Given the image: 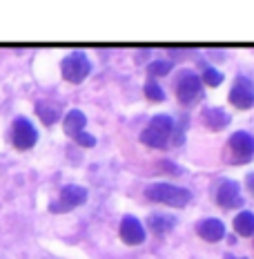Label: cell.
<instances>
[{"mask_svg": "<svg viewBox=\"0 0 254 259\" xmlns=\"http://www.w3.org/2000/svg\"><path fill=\"white\" fill-rule=\"evenodd\" d=\"M247 186H250V190L254 192V175H247Z\"/></svg>", "mask_w": 254, "mask_h": 259, "instance_id": "44dd1931", "label": "cell"}, {"mask_svg": "<svg viewBox=\"0 0 254 259\" xmlns=\"http://www.w3.org/2000/svg\"><path fill=\"white\" fill-rule=\"evenodd\" d=\"M61 69H63V76L67 78L69 83H80V80L87 78V74L91 72V65L83 52H74L63 61Z\"/></svg>", "mask_w": 254, "mask_h": 259, "instance_id": "3957f363", "label": "cell"}, {"mask_svg": "<svg viewBox=\"0 0 254 259\" xmlns=\"http://www.w3.org/2000/svg\"><path fill=\"white\" fill-rule=\"evenodd\" d=\"M234 230L239 235H254V214L252 212H241L234 219Z\"/></svg>", "mask_w": 254, "mask_h": 259, "instance_id": "9a60e30c", "label": "cell"}, {"mask_svg": "<svg viewBox=\"0 0 254 259\" xmlns=\"http://www.w3.org/2000/svg\"><path fill=\"white\" fill-rule=\"evenodd\" d=\"M230 103L239 110H247L254 105V88L247 78H239L234 83V88L230 92Z\"/></svg>", "mask_w": 254, "mask_h": 259, "instance_id": "52a82bcc", "label": "cell"}, {"mask_svg": "<svg viewBox=\"0 0 254 259\" xmlns=\"http://www.w3.org/2000/svg\"><path fill=\"white\" fill-rule=\"evenodd\" d=\"M74 139H76L80 145H85V148H91V145H96V139L91 137V134H87V132H78Z\"/></svg>", "mask_w": 254, "mask_h": 259, "instance_id": "ffe728a7", "label": "cell"}, {"mask_svg": "<svg viewBox=\"0 0 254 259\" xmlns=\"http://www.w3.org/2000/svg\"><path fill=\"white\" fill-rule=\"evenodd\" d=\"M85 123H87V118L80 110H72L67 116H65V132L72 134V137H76L78 132H83Z\"/></svg>", "mask_w": 254, "mask_h": 259, "instance_id": "7c38bea8", "label": "cell"}, {"mask_svg": "<svg viewBox=\"0 0 254 259\" xmlns=\"http://www.w3.org/2000/svg\"><path fill=\"white\" fill-rule=\"evenodd\" d=\"M147 197L152 199V201L167 203V206H174V208H183L192 201L190 190L178 188V186H170V183H154V186H149Z\"/></svg>", "mask_w": 254, "mask_h": 259, "instance_id": "6da1fadb", "label": "cell"}, {"mask_svg": "<svg viewBox=\"0 0 254 259\" xmlns=\"http://www.w3.org/2000/svg\"><path fill=\"white\" fill-rule=\"evenodd\" d=\"M145 94H147V99H152V101H163L165 99V92L156 85V80H147V85H145Z\"/></svg>", "mask_w": 254, "mask_h": 259, "instance_id": "ac0fdd59", "label": "cell"}, {"mask_svg": "<svg viewBox=\"0 0 254 259\" xmlns=\"http://www.w3.org/2000/svg\"><path fill=\"white\" fill-rule=\"evenodd\" d=\"M216 201L223 208H232V206H236V203H241L239 183L232 179H223L219 183V190H216Z\"/></svg>", "mask_w": 254, "mask_h": 259, "instance_id": "30bf717a", "label": "cell"}, {"mask_svg": "<svg viewBox=\"0 0 254 259\" xmlns=\"http://www.w3.org/2000/svg\"><path fill=\"white\" fill-rule=\"evenodd\" d=\"M172 61H156V63H152L149 65V76H165L167 72L172 69Z\"/></svg>", "mask_w": 254, "mask_h": 259, "instance_id": "e0dca14e", "label": "cell"}, {"mask_svg": "<svg viewBox=\"0 0 254 259\" xmlns=\"http://www.w3.org/2000/svg\"><path fill=\"white\" fill-rule=\"evenodd\" d=\"M225 259H239V257H232V255H228V257H225Z\"/></svg>", "mask_w": 254, "mask_h": 259, "instance_id": "7402d4cb", "label": "cell"}, {"mask_svg": "<svg viewBox=\"0 0 254 259\" xmlns=\"http://www.w3.org/2000/svg\"><path fill=\"white\" fill-rule=\"evenodd\" d=\"M38 114L42 118V123H47V125H52V123L58 121V116H61V110H58V105L54 103H47V101H42V103H38Z\"/></svg>", "mask_w": 254, "mask_h": 259, "instance_id": "5bb4252c", "label": "cell"}, {"mask_svg": "<svg viewBox=\"0 0 254 259\" xmlns=\"http://www.w3.org/2000/svg\"><path fill=\"white\" fill-rule=\"evenodd\" d=\"M196 233L201 235L205 241H219V239H223V235H225V226H223V221L210 217V219H203L201 224L196 226Z\"/></svg>", "mask_w": 254, "mask_h": 259, "instance_id": "8fae6325", "label": "cell"}, {"mask_svg": "<svg viewBox=\"0 0 254 259\" xmlns=\"http://www.w3.org/2000/svg\"><path fill=\"white\" fill-rule=\"evenodd\" d=\"M230 150L234 152V161H250L254 156V139L247 132H236L230 137Z\"/></svg>", "mask_w": 254, "mask_h": 259, "instance_id": "ba28073f", "label": "cell"}, {"mask_svg": "<svg viewBox=\"0 0 254 259\" xmlns=\"http://www.w3.org/2000/svg\"><path fill=\"white\" fill-rule=\"evenodd\" d=\"M14 145L20 150H29L34 148L36 141H38V132H36V127L31 125L27 118H18V121L14 123Z\"/></svg>", "mask_w": 254, "mask_h": 259, "instance_id": "5b68a950", "label": "cell"}, {"mask_svg": "<svg viewBox=\"0 0 254 259\" xmlns=\"http://www.w3.org/2000/svg\"><path fill=\"white\" fill-rule=\"evenodd\" d=\"M85 199H87V190L80 186H65L61 190V197H58V201H54L49 210L52 212H67V210L80 206V203H85Z\"/></svg>", "mask_w": 254, "mask_h": 259, "instance_id": "277c9868", "label": "cell"}, {"mask_svg": "<svg viewBox=\"0 0 254 259\" xmlns=\"http://www.w3.org/2000/svg\"><path fill=\"white\" fill-rule=\"evenodd\" d=\"M172 132H174V123L167 114H159L149 121V125L143 130L140 134V141L149 148H163V145L170 141Z\"/></svg>", "mask_w": 254, "mask_h": 259, "instance_id": "7a4b0ae2", "label": "cell"}, {"mask_svg": "<svg viewBox=\"0 0 254 259\" xmlns=\"http://www.w3.org/2000/svg\"><path fill=\"white\" fill-rule=\"evenodd\" d=\"M221 80H223L221 72H216V69H212V67H208L203 72V83H208L210 88H216V85H221Z\"/></svg>", "mask_w": 254, "mask_h": 259, "instance_id": "d6986e66", "label": "cell"}, {"mask_svg": "<svg viewBox=\"0 0 254 259\" xmlns=\"http://www.w3.org/2000/svg\"><path fill=\"white\" fill-rule=\"evenodd\" d=\"M176 94L183 103L196 101V96L201 94V78H198L194 72H183L181 76H178V83H176Z\"/></svg>", "mask_w": 254, "mask_h": 259, "instance_id": "8992f818", "label": "cell"}, {"mask_svg": "<svg viewBox=\"0 0 254 259\" xmlns=\"http://www.w3.org/2000/svg\"><path fill=\"white\" fill-rule=\"evenodd\" d=\"M149 226H152L154 233H167V230L174 226V217H165V214H152V219H149Z\"/></svg>", "mask_w": 254, "mask_h": 259, "instance_id": "2e32d148", "label": "cell"}, {"mask_svg": "<svg viewBox=\"0 0 254 259\" xmlns=\"http://www.w3.org/2000/svg\"><path fill=\"white\" fill-rule=\"evenodd\" d=\"M205 123L212 130H219L230 123V114L221 107H210V110H205Z\"/></svg>", "mask_w": 254, "mask_h": 259, "instance_id": "4fadbf2b", "label": "cell"}, {"mask_svg": "<svg viewBox=\"0 0 254 259\" xmlns=\"http://www.w3.org/2000/svg\"><path fill=\"white\" fill-rule=\"evenodd\" d=\"M121 237L125 244H132V246H138L145 241V230L140 226V221L136 217H123V224H121Z\"/></svg>", "mask_w": 254, "mask_h": 259, "instance_id": "9c48e42d", "label": "cell"}]
</instances>
